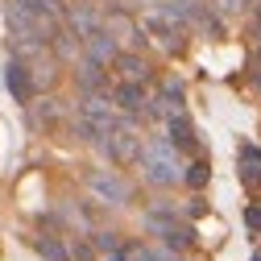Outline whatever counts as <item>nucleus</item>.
Returning <instances> with one entry per match:
<instances>
[{
  "mask_svg": "<svg viewBox=\"0 0 261 261\" xmlns=\"http://www.w3.org/2000/svg\"><path fill=\"white\" fill-rule=\"evenodd\" d=\"M178 149L170 145V141H149V145H141V166H145V178L153 182V187H174V182H182V170H178V158H174Z\"/></svg>",
  "mask_w": 261,
  "mask_h": 261,
  "instance_id": "1",
  "label": "nucleus"
},
{
  "mask_svg": "<svg viewBox=\"0 0 261 261\" xmlns=\"http://www.w3.org/2000/svg\"><path fill=\"white\" fill-rule=\"evenodd\" d=\"M137 116H120L108 133L100 137V149L108 162H116V166H128V162H137L141 158V137H137V128H133Z\"/></svg>",
  "mask_w": 261,
  "mask_h": 261,
  "instance_id": "2",
  "label": "nucleus"
},
{
  "mask_svg": "<svg viewBox=\"0 0 261 261\" xmlns=\"http://www.w3.org/2000/svg\"><path fill=\"white\" fill-rule=\"evenodd\" d=\"M87 191L100 203H108V207H124L128 199H133V187H128L116 170H91L87 174Z\"/></svg>",
  "mask_w": 261,
  "mask_h": 261,
  "instance_id": "3",
  "label": "nucleus"
},
{
  "mask_svg": "<svg viewBox=\"0 0 261 261\" xmlns=\"http://www.w3.org/2000/svg\"><path fill=\"white\" fill-rule=\"evenodd\" d=\"M145 29H149V34L162 42V50H166V54H178L182 46H187V38H182V29L187 25H178L166 9H153V13H145Z\"/></svg>",
  "mask_w": 261,
  "mask_h": 261,
  "instance_id": "4",
  "label": "nucleus"
},
{
  "mask_svg": "<svg viewBox=\"0 0 261 261\" xmlns=\"http://www.w3.org/2000/svg\"><path fill=\"white\" fill-rule=\"evenodd\" d=\"M62 21H67V29L83 42V38H91L95 29H104V17L95 13V5H71L67 13H62Z\"/></svg>",
  "mask_w": 261,
  "mask_h": 261,
  "instance_id": "5",
  "label": "nucleus"
},
{
  "mask_svg": "<svg viewBox=\"0 0 261 261\" xmlns=\"http://www.w3.org/2000/svg\"><path fill=\"white\" fill-rule=\"evenodd\" d=\"M112 104L124 112V116H141L145 112V104H149V95H145V87L141 83H116V91H112Z\"/></svg>",
  "mask_w": 261,
  "mask_h": 261,
  "instance_id": "6",
  "label": "nucleus"
},
{
  "mask_svg": "<svg viewBox=\"0 0 261 261\" xmlns=\"http://www.w3.org/2000/svg\"><path fill=\"white\" fill-rule=\"evenodd\" d=\"M9 95H13V100L17 104H29V100H34V79H29V62L25 58H13L9 62Z\"/></svg>",
  "mask_w": 261,
  "mask_h": 261,
  "instance_id": "7",
  "label": "nucleus"
},
{
  "mask_svg": "<svg viewBox=\"0 0 261 261\" xmlns=\"http://www.w3.org/2000/svg\"><path fill=\"white\" fill-rule=\"evenodd\" d=\"M83 54H87V58H95L100 67H112V58H116L120 50H116V38L108 34V29H95L91 38H83Z\"/></svg>",
  "mask_w": 261,
  "mask_h": 261,
  "instance_id": "8",
  "label": "nucleus"
},
{
  "mask_svg": "<svg viewBox=\"0 0 261 261\" xmlns=\"http://www.w3.org/2000/svg\"><path fill=\"white\" fill-rule=\"evenodd\" d=\"M237 166H241V182L253 187V191H261V149L253 141H245L237 149Z\"/></svg>",
  "mask_w": 261,
  "mask_h": 261,
  "instance_id": "9",
  "label": "nucleus"
},
{
  "mask_svg": "<svg viewBox=\"0 0 261 261\" xmlns=\"http://www.w3.org/2000/svg\"><path fill=\"white\" fill-rule=\"evenodd\" d=\"M112 67H116L120 79H128V83H145V79H149V62H145L137 50H120V54L112 58Z\"/></svg>",
  "mask_w": 261,
  "mask_h": 261,
  "instance_id": "10",
  "label": "nucleus"
},
{
  "mask_svg": "<svg viewBox=\"0 0 261 261\" xmlns=\"http://www.w3.org/2000/svg\"><path fill=\"white\" fill-rule=\"evenodd\" d=\"M75 79H79L83 95H87V91H104V87H108V71H104L95 58H87V54H83V62H79V75H75Z\"/></svg>",
  "mask_w": 261,
  "mask_h": 261,
  "instance_id": "11",
  "label": "nucleus"
},
{
  "mask_svg": "<svg viewBox=\"0 0 261 261\" xmlns=\"http://www.w3.org/2000/svg\"><path fill=\"white\" fill-rule=\"evenodd\" d=\"M166 124H170V145H174V149H195V145H199V141H195V124H191L182 112H170Z\"/></svg>",
  "mask_w": 261,
  "mask_h": 261,
  "instance_id": "12",
  "label": "nucleus"
},
{
  "mask_svg": "<svg viewBox=\"0 0 261 261\" xmlns=\"http://www.w3.org/2000/svg\"><path fill=\"white\" fill-rule=\"evenodd\" d=\"M29 79H34V91L54 87L58 71H54V58H46V50H42V54H34V62H29Z\"/></svg>",
  "mask_w": 261,
  "mask_h": 261,
  "instance_id": "13",
  "label": "nucleus"
},
{
  "mask_svg": "<svg viewBox=\"0 0 261 261\" xmlns=\"http://www.w3.org/2000/svg\"><path fill=\"white\" fill-rule=\"evenodd\" d=\"M34 249L42 253V261H71V249L62 245L58 237H38V241H34Z\"/></svg>",
  "mask_w": 261,
  "mask_h": 261,
  "instance_id": "14",
  "label": "nucleus"
},
{
  "mask_svg": "<svg viewBox=\"0 0 261 261\" xmlns=\"http://www.w3.org/2000/svg\"><path fill=\"white\" fill-rule=\"evenodd\" d=\"M207 178H212V166H207V162H191L187 174H182V182H187V187H195V191L207 187Z\"/></svg>",
  "mask_w": 261,
  "mask_h": 261,
  "instance_id": "15",
  "label": "nucleus"
},
{
  "mask_svg": "<svg viewBox=\"0 0 261 261\" xmlns=\"http://www.w3.org/2000/svg\"><path fill=\"white\" fill-rule=\"evenodd\" d=\"M58 116H62V104H58V100H50V95L34 108V124H54Z\"/></svg>",
  "mask_w": 261,
  "mask_h": 261,
  "instance_id": "16",
  "label": "nucleus"
},
{
  "mask_svg": "<svg viewBox=\"0 0 261 261\" xmlns=\"http://www.w3.org/2000/svg\"><path fill=\"white\" fill-rule=\"evenodd\" d=\"M91 249H104V253H116L120 249V237L116 232H95V245Z\"/></svg>",
  "mask_w": 261,
  "mask_h": 261,
  "instance_id": "17",
  "label": "nucleus"
},
{
  "mask_svg": "<svg viewBox=\"0 0 261 261\" xmlns=\"http://www.w3.org/2000/svg\"><path fill=\"white\" fill-rule=\"evenodd\" d=\"M245 224L253 228V232H261V207H249V212H245Z\"/></svg>",
  "mask_w": 261,
  "mask_h": 261,
  "instance_id": "18",
  "label": "nucleus"
},
{
  "mask_svg": "<svg viewBox=\"0 0 261 261\" xmlns=\"http://www.w3.org/2000/svg\"><path fill=\"white\" fill-rule=\"evenodd\" d=\"M75 257H79V261H91V245L79 241V245H75Z\"/></svg>",
  "mask_w": 261,
  "mask_h": 261,
  "instance_id": "19",
  "label": "nucleus"
},
{
  "mask_svg": "<svg viewBox=\"0 0 261 261\" xmlns=\"http://www.w3.org/2000/svg\"><path fill=\"white\" fill-rule=\"evenodd\" d=\"M108 261H128V253H124V249H116V253H112Z\"/></svg>",
  "mask_w": 261,
  "mask_h": 261,
  "instance_id": "20",
  "label": "nucleus"
},
{
  "mask_svg": "<svg viewBox=\"0 0 261 261\" xmlns=\"http://www.w3.org/2000/svg\"><path fill=\"white\" fill-rule=\"evenodd\" d=\"M253 87H257V91H261V71H257V75H253Z\"/></svg>",
  "mask_w": 261,
  "mask_h": 261,
  "instance_id": "21",
  "label": "nucleus"
},
{
  "mask_svg": "<svg viewBox=\"0 0 261 261\" xmlns=\"http://www.w3.org/2000/svg\"><path fill=\"white\" fill-rule=\"evenodd\" d=\"M249 261H261V253H253V257H249Z\"/></svg>",
  "mask_w": 261,
  "mask_h": 261,
  "instance_id": "22",
  "label": "nucleus"
},
{
  "mask_svg": "<svg viewBox=\"0 0 261 261\" xmlns=\"http://www.w3.org/2000/svg\"><path fill=\"white\" fill-rule=\"evenodd\" d=\"M257 58H261V50H257Z\"/></svg>",
  "mask_w": 261,
  "mask_h": 261,
  "instance_id": "23",
  "label": "nucleus"
}]
</instances>
